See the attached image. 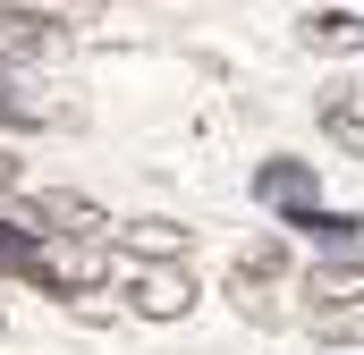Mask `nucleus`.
<instances>
[{
  "label": "nucleus",
  "instance_id": "12",
  "mask_svg": "<svg viewBox=\"0 0 364 355\" xmlns=\"http://www.w3.org/2000/svg\"><path fill=\"white\" fill-rule=\"evenodd\" d=\"M0 186H17V161H9V153H0Z\"/></svg>",
  "mask_w": 364,
  "mask_h": 355
},
{
  "label": "nucleus",
  "instance_id": "6",
  "mask_svg": "<svg viewBox=\"0 0 364 355\" xmlns=\"http://www.w3.org/2000/svg\"><path fill=\"white\" fill-rule=\"evenodd\" d=\"M279 271H288L279 246H255V254L237 263V296H246V313H255V322H279V313H272V279H279Z\"/></svg>",
  "mask_w": 364,
  "mask_h": 355
},
{
  "label": "nucleus",
  "instance_id": "2",
  "mask_svg": "<svg viewBox=\"0 0 364 355\" xmlns=\"http://www.w3.org/2000/svg\"><path fill=\"white\" fill-rule=\"evenodd\" d=\"M255 195H263L272 212H288V220L322 212V186H314V170H305V161H288V153H272V161L255 170Z\"/></svg>",
  "mask_w": 364,
  "mask_h": 355
},
{
  "label": "nucleus",
  "instance_id": "5",
  "mask_svg": "<svg viewBox=\"0 0 364 355\" xmlns=\"http://www.w3.org/2000/svg\"><path fill=\"white\" fill-rule=\"evenodd\" d=\"M43 263H51V237H43V229L0 220V271H9V279H26V288H43Z\"/></svg>",
  "mask_w": 364,
  "mask_h": 355
},
{
  "label": "nucleus",
  "instance_id": "11",
  "mask_svg": "<svg viewBox=\"0 0 364 355\" xmlns=\"http://www.w3.org/2000/svg\"><path fill=\"white\" fill-rule=\"evenodd\" d=\"M0 9H17L34 26H77V17H93V0H0Z\"/></svg>",
  "mask_w": 364,
  "mask_h": 355
},
{
  "label": "nucleus",
  "instance_id": "13",
  "mask_svg": "<svg viewBox=\"0 0 364 355\" xmlns=\"http://www.w3.org/2000/svg\"><path fill=\"white\" fill-rule=\"evenodd\" d=\"M0 102H9V68H0Z\"/></svg>",
  "mask_w": 364,
  "mask_h": 355
},
{
  "label": "nucleus",
  "instance_id": "3",
  "mask_svg": "<svg viewBox=\"0 0 364 355\" xmlns=\"http://www.w3.org/2000/svg\"><path fill=\"white\" fill-rule=\"evenodd\" d=\"M26 220H34V229H60V237H77V246H93V237L110 229L85 195H43V203H26Z\"/></svg>",
  "mask_w": 364,
  "mask_h": 355
},
{
  "label": "nucleus",
  "instance_id": "1",
  "mask_svg": "<svg viewBox=\"0 0 364 355\" xmlns=\"http://www.w3.org/2000/svg\"><path fill=\"white\" fill-rule=\"evenodd\" d=\"M119 279H127V305L144 322H178L195 305V271L186 263H136V254H119Z\"/></svg>",
  "mask_w": 364,
  "mask_h": 355
},
{
  "label": "nucleus",
  "instance_id": "10",
  "mask_svg": "<svg viewBox=\"0 0 364 355\" xmlns=\"http://www.w3.org/2000/svg\"><path fill=\"white\" fill-rule=\"evenodd\" d=\"M305 43H314V51H356L364 26L356 17H305Z\"/></svg>",
  "mask_w": 364,
  "mask_h": 355
},
{
  "label": "nucleus",
  "instance_id": "4",
  "mask_svg": "<svg viewBox=\"0 0 364 355\" xmlns=\"http://www.w3.org/2000/svg\"><path fill=\"white\" fill-rule=\"evenodd\" d=\"M305 305H364V254H331L305 271Z\"/></svg>",
  "mask_w": 364,
  "mask_h": 355
},
{
  "label": "nucleus",
  "instance_id": "9",
  "mask_svg": "<svg viewBox=\"0 0 364 355\" xmlns=\"http://www.w3.org/2000/svg\"><path fill=\"white\" fill-rule=\"evenodd\" d=\"M314 246H339V254H356V237H364V220H348V212H305L296 220Z\"/></svg>",
  "mask_w": 364,
  "mask_h": 355
},
{
  "label": "nucleus",
  "instance_id": "8",
  "mask_svg": "<svg viewBox=\"0 0 364 355\" xmlns=\"http://www.w3.org/2000/svg\"><path fill=\"white\" fill-rule=\"evenodd\" d=\"M322 136H331L339 153H364V93H348V85L322 93Z\"/></svg>",
  "mask_w": 364,
  "mask_h": 355
},
{
  "label": "nucleus",
  "instance_id": "7",
  "mask_svg": "<svg viewBox=\"0 0 364 355\" xmlns=\"http://www.w3.org/2000/svg\"><path fill=\"white\" fill-rule=\"evenodd\" d=\"M119 254H136V263H186V229H170V220H127L119 229Z\"/></svg>",
  "mask_w": 364,
  "mask_h": 355
}]
</instances>
